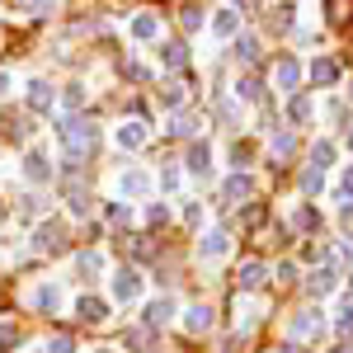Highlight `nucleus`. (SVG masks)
<instances>
[{
  "label": "nucleus",
  "instance_id": "nucleus-1",
  "mask_svg": "<svg viewBox=\"0 0 353 353\" xmlns=\"http://www.w3.org/2000/svg\"><path fill=\"white\" fill-rule=\"evenodd\" d=\"M57 137H61V146H66L71 156H85V151H94V146H99V128H94V123H85V118H66V123L57 128Z\"/></svg>",
  "mask_w": 353,
  "mask_h": 353
},
{
  "label": "nucleus",
  "instance_id": "nucleus-2",
  "mask_svg": "<svg viewBox=\"0 0 353 353\" xmlns=\"http://www.w3.org/2000/svg\"><path fill=\"white\" fill-rule=\"evenodd\" d=\"M33 245H38V254H66V221H43L38 231H33Z\"/></svg>",
  "mask_w": 353,
  "mask_h": 353
},
{
  "label": "nucleus",
  "instance_id": "nucleus-3",
  "mask_svg": "<svg viewBox=\"0 0 353 353\" xmlns=\"http://www.w3.org/2000/svg\"><path fill=\"white\" fill-rule=\"evenodd\" d=\"M113 297L118 301H137L141 297V273L137 269H118L113 273Z\"/></svg>",
  "mask_w": 353,
  "mask_h": 353
},
{
  "label": "nucleus",
  "instance_id": "nucleus-4",
  "mask_svg": "<svg viewBox=\"0 0 353 353\" xmlns=\"http://www.w3.org/2000/svg\"><path fill=\"white\" fill-rule=\"evenodd\" d=\"M52 104H57V90L48 81L28 85V109H33V113H52Z\"/></svg>",
  "mask_w": 353,
  "mask_h": 353
},
{
  "label": "nucleus",
  "instance_id": "nucleus-5",
  "mask_svg": "<svg viewBox=\"0 0 353 353\" xmlns=\"http://www.w3.org/2000/svg\"><path fill=\"white\" fill-rule=\"evenodd\" d=\"M24 179H33V184H48L52 179V165H48L43 151H28L24 156Z\"/></svg>",
  "mask_w": 353,
  "mask_h": 353
},
{
  "label": "nucleus",
  "instance_id": "nucleus-6",
  "mask_svg": "<svg viewBox=\"0 0 353 353\" xmlns=\"http://www.w3.org/2000/svg\"><path fill=\"white\" fill-rule=\"evenodd\" d=\"M113 141H118L123 151H137V146H146V123H123V128L113 132Z\"/></svg>",
  "mask_w": 353,
  "mask_h": 353
},
{
  "label": "nucleus",
  "instance_id": "nucleus-7",
  "mask_svg": "<svg viewBox=\"0 0 353 353\" xmlns=\"http://www.w3.org/2000/svg\"><path fill=\"white\" fill-rule=\"evenodd\" d=\"M189 174H212V151H208V141H193L189 146Z\"/></svg>",
  "mask_w": 353,
  "mask_h": 353
},
{
  "label": "nucleus",
  "instance_id": "nucleus-8",
  "mask_svg": "<svg viewBox=\"0 0 353 353\" xmlns=\"http://www.w3.org/2000/svg\"><path fill=\"white\" fill-rule=\"evenodd\" d=\"M273 81L283 85V90H297V81H301L297 57H278V71H273Z\"/></svg>",
  "mask_w": 353,
  "mask_h": 353
},
{
  "label": "nucleus",
  "instance_id": "nucleus-9",
  "mask_svg": "<svg viewBox=\"0 0 353 353\" xmlns=\"http://www.w3.org/2000/svg\"><path fill=\"white\" fill-rule=\"evenodd\" d=\"M236 288H264V264L259 259H245L236 269Z\"/></svg>",
  "mask_w": 353,
  "mask_h": 353
},
{
  "label": "nucleus",
  "instance_id": "nucleus-10",
  "mask_svg": "<svg viewBox=\"0 0 353 353\" xmlns=\"http://www.w3.org/2000/svg\"><path fill=\"white\" fill-rule=\"evenodd\" d=\"M221 193H226V203H241V198L254 193V179H250V174H231V179L221 184Z\"/></svg>",
  "mask_w": 353,
  "mask_h": 353
},
{
  "label": "nucleus",
  "instance_id": "nucleus-11",
  "mask_svg": "<svg viewBox=\"0 0 353 353\" xmlns=\"http://www.w3.org/2000/svg\"><path fill=\"white\" fill-rule=\"evenodd\" d=\"M184 330H189V334L212 330V306H189V311H184Z\"/></svg>",
  "mask_w": 353,
  "mask_h": 353
},
{
  "label": "nucleus",
  "instance_id": "nucleus-12",
  "mask_svg": "<svg viewBox=\"0 0 353 353\" xmlns=\"http://www.w3.org/2000/svg\"><path fill=\"white\" fill-rule=\"evenodd\" d=\"M288 334H292V339H306V334H321V311H301L297 321L288 325Z\"/></svg>",
  "mask_w": 353,
  "mask_h": 353
},
{
  "label": "nucleus",
  "instance_id": "nucleus-13",
  "mask_svg": "<svg viewBox=\"0 0 353 353\" xmlns=\"http://www.w3.org/2000/svg\"><path fill=\"white\" fill-rule=\"evenodd\" d=\"M212 33H217V38H236V33H241V14H236V10H217Z\"/></svg>",
  "mask_w": 353,
  "mask_h": 353
},
{
  "label": "nucleus",
  "instance_id": "nucleus-14",
  "mask_svg": "<svg viewBox=\"0 0 353 353\" xmlns=\"http://www.w3.org/2000/svg\"><path fill=\"white\" fill-rule=\"evenodd\" d=\"M306 292H311V297H325V292H334V269H316L311 278H306Z\"/></svg>",
  "mask_w": 353,
  "mask_h": 353
},
{
  "label": "nucleus",
  "instance_id": "nucleus-15",
  "mask_svg": "<svg viewBox=\"0 0 353 353\" xmlns=\"http://www.w3.org/2000/svg\"><path fill=\"white\" fill-rule=\"evenodd\" d=\"M76 311H81V321H85V325H99V321L109 316V306H104L99 297H81V306H76Z\"/></svg>",
  "mask_w": 353,
  "mask_h": 353
},
{
  "label": "nucleus",
  "instance_id": "nucleus-16",
  "mask_svg": "<svg viewBox=\"0 0 353 353\" xmlns=\"http://www.w3.org/2000/svg\"><path fill=\"white\" fill-rule=\"evenodd\" d=\"M311 81L316 85H334L339 81V66H334L330 57H316V61H311Z\"/></svg>",
  "mask_w": 353,
  "mask_h": 353
},
{
  "label": "nucleus",
  "instance_id": "nucleus-17",
  "mask_svg": "<svg viewBox=\"0 0 353 353\" xmlns=\"http://www.w3.org/2000/svg\"><path fill=\"white\" fill-rule=\"evenodd\" d=\"M236 57H241L245 66H254L259 61V38L254 33H236Z\"/></svg>",
  "mask_w": 353,
  "mask_h": 353
},
{
  "label": "nucleus",
  "instance_id": "nucleus-18",
  "mask_svg": "<svg viewBox=\"0 0 353 353\" xmlns=\"http://www.w3.org/2000/svg\"><path fill=\"white\" fill-rule=\"evenodd\" d=\"M170 316H174V301H170V297H161V301H151V306H146V325H151V330L165 325Z\"/></svg>",
  "mask_w": 353,
  "mask_h": 353
},
{
  "label": "nucleus",
  "instance_id": "nucleus-19",
  "mask_svg": "<svg viewBox=\"0 0 353 353\" xmlns=\"http://www.w3.org/2000/svg\"><path fill=\"white\" fill-rule=\"evenodd\" d=\"M33 306H38V311H57V306H61V288H52V283H43V288L33 292Z\"/></svg>",
  "mask_w": 353,
  "mask_h": 353
},
{
  "label": "nucleus",
  "instance_id": "nucleus-20",
  "mask_svg": "<svg viewBox=\"0 0 353 353\" xmlns=\"http://www.w3.org/2000/svg\"><path fill=\"white\" fill-rule=\"evenodd\" d=\"M146 189H151V179H146L141 170H128V174H123V193H128V198H141Z\"/></svg>",
  "mask_w": 353,
  "mask_h": 353
},
{
  "label": "nucleus",
  "instance_id": "nucleus-21",
  "mask_svg": "<svg viewBox=\"0 0 353 353\" xmlns=\"http://www.w3.org/2000/svg\"><path fill=\"white\" fill-rule=\"evenodd\" d=\"M198 254H203V259H221V254H226V231H212L208 241L198 245Z\"/></svg>",
  "mask_w": 353,
  "mask_h": 353
},
{
  "label": "nucleus",
  "instance_id": "nucleus-22",
  "mask_svg": "<svg viewBox=\"0 0 353 353\" xmlns=\"http://www.w3.org/2000/svg\"><path fill=\"white\" fill-rule=\"evenodd\" d=\"M151 344H156V334H151V325H137V330H128V349L146 353Z\"/></svg>",
  "mask_w": 353,
  "mask_h": 353
},
{
  "label": "nucleus",
  "instance_id": "nucleus-23",
  "mask_svg": "<svg viewBox=\"0 0 353 353\" xmlns=\"http://www.w3.org/2000/svg\"><path fill=\"white\" fill-rule=\"evenodd\" d=\"M161 61H165V66H184V61H189V48H184V43H165Z\"/></svg>",
  "mask_w": 353,
  "mask_h": 353
},
{
  "label": "nucleus",
  "instance_id": "nucleus-24",
  "mask_svg": "<svg viewBox=\"0 0 353 353\" xmlns=\"http://www.w3.org/2000/svg\"><path fill=\"white\" fill-rule=\"evenodd\" d=\"M156 33H161V24H156L151 14H137V19H132V38H141V43H146V38H156Z\"/></svg>",
  "mask_w": 353,
  "mask_h": 353
},
{
  "label": "nucleus",
  "instance_id": "nucleus-25",
  "mask_svg": "<svg viewBox=\"0 0 353 353\" xmlns=\"http://www.w3.org/2000/svg\"><path fill=\"white\" fill-rule=\"evenodd\" d=\"M311 99H306V94H297V99H292V104H288V118H292V123H306V118H311Z\"/></svg>",
  "mask_w": 353,
  "mask_h": 353
},
{
  "label": "nucleus",
  "instance_id": "nucleus-26",
  "mask_svg": "<svg viewBox=\"0 0 353 353\" xmlns=\"http://www.w3.org/2000/svg\"><path fill=\"white\" fill-rule=\"evenodd\" d=\"M301 189H306V193H321V189H325V170H316V165H311V170L301 174Z\"/></svg>",
  "mask_w": 353,
  "mask_h": 353
},
{
  "label": "nucleus",
  "instance_id": "nucleus-27",
  "mask_svg": "<svg viewBox=\"0 0 353 353\" xmlns=\"http://www.w3.org/2000/svg\"><path fill=\"white\" fill-rule=\"evenodd\" d=\"M52 5H57V0H19V10H24V14H33V19L52 14Z\"/></svg>",
  "mask_w": 353,
  "mask_h": 353
},
{
  "label": "nucleus",
  "instance_id": "nucleus-28",
  "mask_svg": "<svg viewBox=\"0 0 353 353\" xmlns=\"http://www.w3.org/2000/svg\"><path fill=\"white\" fill-rule=\"evenodd\" d=\"M311 161H316V170H325V165L334 161V141H316V151H311Z\"/></svg>",
  "mask_w": 353,
  "mask_h": 353
},
{
  "label": "nucleus",
  "instance_id": "nucleus-29",
  "mask_svg": "<svg viewBox=\"0 0 353 353\" xmlns=\"http://www.w3.org/2000/svg\"><path fill=\"white\" fill-rule=\"evenodd\" d=\"M292 151H297V141H292V132L273 137V156H278V161H288V156H292Z\"/></svg>",
  "mask_w": 353,
  "mask_h": 353
},
{
  "label": "nucleus",
  "instance_id": "nucleus-30",
  "mask_svg": "<svg viewBox=\"0 0 353 353\" xmlns=\"http://www.w3.org/2000/svg\"><path fill=\"white\" fill-rule=\"evenodd\" d=\"M43 353H76V339H71V334H52Z\"/></svg>",
  "mask_w": 353,
  "mask_h": 353
},
{
  "label": "nucleus",
  "instance_id": "nucleus-31",
  "mask_svg": "<svg viewBox=\"0 0 353 353\" xmlns=\"http://www.w3.org/2000/svg\"><path fill=\"white\" fill-rule=\"evenodd\" d=\"M297 226H301V231H321V212H316V208H301Z\"/></svg>",
  "mask_w": 353,
  "mask_h": 353
},
{
  "label": "nucleus",
  "instance_id": "nucleus-32",
  "mask_svg": "<svg viewBox=\"0 0 353 353\" xmlns=\"http://www.w3.org/2000/svg\"><path fill=\"white\" fill-rule=\"evenodd\" d=\"M76 264H81V273H99V269H104V254H94V250H85V254L76 259Z\"/></svg>",
  "mask_w": 353,
  "mask_h": 353
},
{
  "label": "nucleus",
  "instance_id": "nucleus-33",
  "mask_svg": "<svg viewBox=\"0 0 353 353\" xmlns=\"http://www.w3.org/2000/svg\"><path fill=\"white\" fill-rule=\"evenodd\" d=\"M161 104H165V109H179V104H184V90H179V85H165V90H161Z\"/></svg>",
  "mask_w": 353,
  "mask_h": 353
},
{
  "label": "nucleus",
  "instance_id": "nucleus-34",
  "mask_svg": "<svg viewBox=\"0 0 353 353\" xmlns=\"http://www.w3.org/2000/svg\"><path fill=\"white\" fill-rule=\"evenodd\" d=\"M236 94H241V99H259V81H254V76H245V81L236 85Z\"/></svg>",
  "mask_w": 353,
  "mask_h": 353
},
{
  "label": "nucleus",
  "instance_id": "nucleus-35",
  "mask_svg": "<svg viewBox=\"0 0 353 353\" xmlns=\"http://www.w3.org/2000/svg\"><path fill=\"white\" fill-rule=\"evenodd\" d=\"M109 221H118V226H123V221H132V208H123V203H109Z\"/></svg>",
  "mask_w": 353,
  "mask_h": 353
},
{
  "label": "nucleus",
  "instance_id": "nucleus-36",
  "mask_svg": "<svg viewBox=\"0 0 353 353\" xmlns=\"http://www.w3.org/2000/svg\"><path fill=\"white\" fill-rule=\"evenodd\" d=\"M85 104V90L81 85H66V109H81Z\"/></svg>",
  "mask_w": 353,
  "mask_h": 353
},
{
  "label": "nucleus",
  "instance_id": "nucleus-37",
  "mask_svg": "<svg viewBox=\"0 0 353 353\" xmlns=\"http://www.w3.org/2000/svg\"><path fill=\"white\" fill-rule=\"evenodd\" d=\"M349 198H353V165L344 170V184H339V203H349Z\"/></svg>",
  "mask_w": 353,
  "mask_h": 353
},
{
  "label": "nucleus",
  "instance_id": "nucleus-38",
  "mask_svg": "<svg viewBox=\"0 0 353 353\" xmlns=\"http://www.w3.org/2000/svg\"><path fill=\"white\" fill-rule=\"evenodd\" d=\"M174 137H189L193 132V118H174V128H170Z\"/></svg>",
  "mask_w": 353,
  "mask_h": 353
},
{
  "label": "nucleus",
  "instance_id": "nucleus-39",
  "mask_svg": "<svg viewBox=\"0 0 353 353\" xmlns=\"http://www.w3.org/2000/svg\"><path fill=\"white\" fill-rule=\"evenodd\" d=\"M198 24H203V10H193V5H189V10H184V28H198Z\"/></svg>",
  "mask_w": 353,
  "mask_h": 353
},
{
  "label": "nucleus",
  "instance_id": "nucleus-40",
  "mask_svg": "<svg viewBox=\"0 0 353 353\" xmlns=\"http://www.w3.org/2000/svg\"><path fill=\"white\" fill-rule=\"evenodd\" d=\"M231 161L245 165V161H250V146H241V141H236V146H231Z\"/></svg>",
  "mask_w": 353,
  "mask_h": 353
},
{
  "label": "nucleus",
  "instance_id": "nucleus-41",
  "mask_svg": "<svg viewBox=\"0 0 353 353\" xmlns=\"http://www.w3.org/2000/svg\"><path fill=\"white\" fill-rule=\"evenodd\" d=\"M184 217H189V226H198V221H203V208H198V203H189V208H184Z\"/></svg>",
  "mask_w": 353,
  "mask_h": 353
},
{
  "label": "nucleus",
  "instance_id": "nucleus-42",
  "mask_svg": "<svg viewBox=\"0 0 353 353\" xmlns=\"http://www.w3.org/2000/svg\"><path fill=\"white\" fill-rule=\"evenodd\" d=\"M5 90H10V71H0V94H5Z\"/></svg>",
  "mask_w": 353,
  "mask_h": 353
},
{
  "label": "nucleus",
  "instance_id": "nucleus-43",
  "mask_svg": "<svg viewBox=\"0 0 353 353\" xmlns=\"http://www.w3.org/2000/svg\"><path fill=\"white\" fill-rule=\"evenodd\" d=\"M349 297H353V273H349Z\"/></svg>",
  "mask_w": 353,
  "mask_h": 353
},
{
  "label": "nucleus",
  "instance_id": "nucleus-44",
  "mask_svg": "<svg viewBox=\"0 0 353 353\" xmlns=\"http://www.w3.org/2000/svg\"><path fill=\"white\" fill-rule=\"evenodd\" d=\"M349 151H353V132H349Z\"/></svg>",
  "mask_w": 353,
  "mask_h": 353
},
{
  "label": "nucleus",
  "instance_id": "nucleus-45",
  "mask_svg": "<svg viewBox=\"0 0 353 353\" xmlns=\"http://www.w3.org/2000/svg\"><path fill=\"white\" fill-rule=\"evenodd\" d=\"M94 353H113V349H94Z\"/></svg>",
  "mask_w": 353,
  "mask_h": 353
},
{
  "label": "nucleus",
  "instance_id": "nucleus-46",
  "mask_svg": "<svg viewBox=\"0 0 353 353\" xmlns=\"http://www.w3.org/2000/svg\"><path fill=\"white\" fill-rule=\"evenodd\" d=\"M0 221H5V208H0Z\"/></svg>",
  "mask_w": 353,
  "mask_h": 353
},
{
  "label": "nucleus",
  "instance_id": "nucleus-47",
  "mask_svg": "<svg viewBox=\"0 0 353 353\" xmlns=\"http://www.w3.org/2000/svg\"><path fill=\"white\" fill-rule=\"evenodd\" d=\"M283 353H297V349H283Z\"/></svg>",
  "mask_w": 353,
  "mask_h": 353
},
{
  "label": "nucleus",
  "instance_id": "nucleus-48",
  "mask_svg": "<svg viewBox=\"0 0 353 353\" xmlns=\"http://www.w3.org/2000/svg\"><path fill=\"white\" fill-rule=\"evenodd\" d=\"M339 353H349V349H339Z\"/></svg>",
  "mask_w": 353,
  "mask_h": 353
}]
</instances>
